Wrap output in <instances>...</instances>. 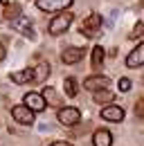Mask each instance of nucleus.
<instances>
[{
  "mask_svg": "<svg viewBox=\"0 0 144 146\" xmlns=\"http://www.w3.org/2000/svg\"><path fill=\"white\" fill-rule=\"evenodd\" d=\"M72 20H74V16H72L68 9H65V11H59V16H54V18L50 20L47 32H50L52 36H61V34H65V32L70 29Z\"/></svg>",
  "mask_w": 144,
  "mask_h": 146,
  "instance_id": "nucleus-1",
  "label": "nucleus"
},
{
  "mask_svg": "<svg viewBox=\"0 0 144 146\" xmlns=\"http://www.w3.org/2000/svg\"><path fill=\"white\" fill-rule=\"evenodd\" d=\"M101 16L99 14H90L88 18H83V23H81V27H79V34L86 38H95L99 32H101Z\"/></svg>",
  "mask_w": 144,
  "mask_h": 146,
  "instance_id": "nucleus-2",
  "label": "nucleus"
},
{
  "mask_svg": "<svg viewBox=\"0 0 144 146\" xmlns=\"http://www.w3.org/2000/svg\"><path fill=\"white\" fill-rule=\"evenodd\" d=\"M11 117L16 119V124H20V126H32V124H34V110L29 108L27 104L14 106V108H11Z\"/></svg>",
  "mask_w": 144,
  "mask_h": 146,
  "instance_id": "nucleus-3",
  "label": "nucleus"
},
{
  "mask_svg": "<svg viewBox=\"0 0 144 146\" xmlns=\"http://www.w3.org/2000/svg\"><path fill=\"white\" fill-rule=\"evenodd\" d=\"M56 119H59V124H63V126H77V124L81 121V112H79V108H72V106L59 108Z\"/></svg>",
  "mask_w": 144,
  "mask_h": 146,
  "instance_id": "nucleus-4",
  "label": "nucleus"
},
{
  "mask_svg": "<svg viewBox=\"0 0 144 146\" xmlns=\"http://www.w3.org/2000/svg\"><path fill=\"white\" fill-rule=\"evenodd\" d=\"M74 0H36V7L41 11H65L70 9Z\"/></svg>",
  "mask_w": 144,
  "mask_h": 146,
  "instance_id": "nucleus-5",
  "label": "nucleus"
},
{
  "mask_svg": "<svg viewBox=\"0 0 144 146\" xmlns=\"http://www.w3.org/2000/svg\"><path fill=\"white\" fill-rule=\"evenodd\" d=\"M108 86H110V79L101 76V74H92L88 79H83V88L90 90V92H97V90H101V88H108Z\"/></svg>",
  "mask_w": 144,
  "mask_h": 146,
  "instance_id": "nucleus-6",
  "label": "nucleus"
},
{
  "mask_svg": "<svg viewBox=\"0 0 144 146\" xmlns=\"http://www.w3.org/2000/svg\"><path fill=\"white\" fill-rule=\"evenodd\" d=\"M23 104H27L34 112H43L45 106H47L45 97H43V94H38V92H27V94L23 97Z\"/></svg>",
  "mask_w": 144,
  "mask_h": 146,
  "instance_id": "nucleus-7",
  "label": "nucleus"
},
{
  "mask_svg": "<svg viewBox=\"0 0 144 146\" xmlns=\"http://www.w3.org/2000/svg\"><path fill=\"white\" fill-rule=\"evenodd\" d=\"M11 27H14V29H18V32H20L23 36H25V38H29V40H34V38H36L34 27L29 25V20L25 18V16H18L16 20H11Z\"/></svg>",
  "mask_w": 144,
  "mask_h": 146,
  "instance_id": "nucleus-8",
  "label": "nucleus"
},
{
  "mask_svg": "<svg viewBox=\"0 0 144 146\" xmlns=\"http://www.w3.org/2000/svg\"><path fill=\"white\" fill-rule=\"evenodd\" d=\"M126 65H128V68H140V65H144V43H140L135 50L128 52V56H126Z\"/></svg>",
  "mask_w": 144,
  "mask_h": 146,
  "instance_id": "nucleus-9",
  "label": "nucleus"
},
{
  "mask_svg": "<svg viewBox=\"0 0 144 146\" xmlns=\"http://www.w3.org/2000/svg\"><path fill=\"white\" fill-rule=\"evenodd\" d=\"M81 58H83V50H81V47H68V50L61 52V61H63L65 65H74V63H79Z\"/></svg>",
  "mask_w": 144,
  "mask_h": 146,
  "instance_id": "nucleus-10",
  "label": "nucleus"
},
{
  "mask_svg": "<svg viewBox=\"0 0 144 146\" xmlns=\"http://www.w3.org/2000/svg\"><path fill=\"white\" fill-rule=\"evenodd\" d=\"M101 119H106V121H122L124 119V108L122 106H106L101 110Z\"/></svg>",
  "mask_w": 144,
  "mask_h": 146,
  "instance_id": "nucleus-11",
  "label": "nucleus"
},
{
  "mask_svg": "<svg viewBox=\"0 0 144 146\" xmlns=\"http://www.w3.org/2000/svg\"><path fill=\"white\" fill-rule=\"evenodd\" d=\"M110 144H113V135H110V130L99 128V130L92 133V146H110Z\"/></svg>",
  "mask_w": 144,
  "mask_h": 146,
  "instance_id": "nucleus-12",
  "label": "nucleus"
},
{
  "mask_svg": "<svg viewBox=\"0 0 144 146\" xmlns=\"http://www.w3.org/2000/svg\"><path fill=\"white\" fill-rule=\"evenodd\" d=\"M14 83H29V81H34V68H25V70H18L9 76Z\"/></svg>",
  "mask_w": 144,
  "mask_h": 146,
  "instance_id": "nucleus-13",
  "label": "nucleus"
},
{
  "mask_svg": "<svg viewBox=\"0 0 144 146\" xmlns=\"http://www.w3.org/2000/svg\"><path fill=\"white\" fill-rule=\"evenodd\" d=\"M50 72H52V68H50V63H45V61H41L38 65L34 68V81L36 83H43L47 76H50Z\"/></svg>",
  "mask_w": 144,
  "mask_h": 146,
  "instance_id": "nucleus-14",
  "label": "nucleus"
},
{
  "mask_svg": "<svg viewBox=\"0 0 144 146\" xmlns=\"http://www.w3.org/2000/svg\"><path fill=\"white\" fill-rule=\"evenodd\" d=\"M43 97H45V101H47V106H54V108H59V106H63V101H61V97L56 94V90L54 88H45L43 90Z\"/></svg>",
  "mask_w": 144,
  "mask_h": 146,
  "instance_id": "nucleus-15",
  "label": "nucleus"
},
{
  "mask_svg": "<svg viewBox=\"0 0 144 146\" xmlns=\"http://www.w3.org/2000/svg\"><path fill=\"white\" fill-rule=\"evenodd\" d=\"M104 58H106V50L101 45H95L92 47V70H99L101 63H104Z\"/></svg>",
  "mask_w": 144,
  "mask_h": 146,
  "instance_id": "nucleus-16",
  "label": "nucleus"
},
{
  "mask_svg": "<svg viewBox=\"0 0 144 146\" xmlns=\"http://www.w3.org/2000/svg\"><path fill=\"white\" fill-rule=\"evenodd\" d=\"M20 11H23V9H20V5H16V2H9V5H5V11H2V16H5V18L11 23V20H16L18 16H20Z\"/></svg>",
  "mask_w": 144,
  "mask_h": 146,
  "instance_id": "nucleus-17",
  "label": "nucleus"
},
{
  "mask_svg": "<svg viewBox=\"0 0 144 146\" xmlns=\"http://www.w3.org/2000/svg\"><path fill=\"white\" fill-rule=\"evenodd\" d=\"M92 99H95V104H101V106H104V104H110V101L115 99V94H113L110 90H106V88H101V90L95 92Z\"/></svg>",
  "mask_w": 144,
  "mask_h": 146,
  "instance_id": "nucleus-18",
  "label": "nucleus"
},
{
  "mask_svg": "<svg viewBox=\"0 0 144 146\" xmlns=\"http://www.w3.org/2000/svg\"><path fill=\"white\" fill-rule=\"evenodd\" d=\"M63 90H65V97H77V79L74 76H65V81H63Z\"/></svg>",
  "mask_w": 144,
  "mask_h": 146,
  "instance_id": "nucleus-19",
  "label": "nucleus"
},
{
  "mask_svg": "<svg viewBox=\"0 0 144 146\" xmlns=\"http://www.w3.org/2000/svg\"><path fill=\"white\" fill-rule=\"evenodd\" d=\"M144 36V23H135V27H133V32L128 34V38H142Z\"/></svg>",
  "mask_w": 144,
  "mask_h": 146,
  "instance_id": "nucleus-20",
  "label": "nucleus"
},
{
  "mask_svg": "<svg viewBox=\"0 0 144 146\" xmlns=\"http://www.w3.org/2000/svg\"><path fill=\"white\" fill-rule=\"evenodd\" d=\"M135 117H137V119H144V97L135 104Z\"/></svg>",
  "mask_w": 144,
  "mask_h": 146,
  "instance_id": "nucleus-21",
  "label": "nucleus"
},
{
  "mask_svg": "<svg viewBox=\"0 0 144 146\" xmlns=\"http://www.w3.org/2000/svg\"><path fill=\"white\" fill-rule=\"evenodd\" d=\"M131 90V79H119V92H128Z\"/></svg>",
  "mask_w": 144,
  "mask_h": 146,
  "instance_id": "nucleus-22",
  "label": "nucleus"
},
{
  "mask_svg": "<svg viewBox=\"0 0 144 146\" xmlns=\"http://www.w3.org/2000/svg\"><path fill=\"white\" fill-rule=\"evenodd\" d=\"M50 146H72V144H70V142H52Z\"/></svg>",
  "mask_w": 144,
  "mask_h": 146,
  "instance_id": "nucleus-23",
  "label": "nucleus"
},
{
  "mask_svg": "<svg viewBox=\"0 0 144 146\" xmlns=\"http://www.w3.org/2000/svg\"><path fill=\"white\" fill-rule=\"evenodd\" d=\"M5 56H7V52H5V47L0 45V61H5Z\"/></svg>",
  "mask_w": 144,
  "mask_h": 146,
  "instance_id": "nucleus-24",
  "label": "nucleus"
},
{
  "mask_svg": "<svg viewBox=\"0 0 144 146\" xmlns=\"http://www.w3.org/2000/svg\"><path fill=\"white\" fill-rule=\"evenodd\" d=\"M142 7H144V0H142Z\"/></svg>",
  "mask_w": 144,
  "mask_h": 146,
  "instance_id": "nucleus-25",
  "label": "nucleus"
}]
</instances>
